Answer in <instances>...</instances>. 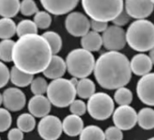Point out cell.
Listing matches in <instances>:
<instances>
[{
    "mask_svg": "<svg viewBox=\"0 0 154 140\" xmlns=\"http://www.w3.org/2000/svg\"><path fill=\"white\" fill-rule=\"evenodd\" d=\"M123 3L126 13L131 18L136 20L146 19L154 10V5L147 0H127Z\"/></svg>",
    "mask_w": 154,
    "mask_h": 140,
    "instance_id": "7c38bea8",
    "label": "cell"
},
{
    "mask_svg": "<svg viewBox=\"0 0 154 140\" xmlns=\"http://www.w3.org/2000/svg\"><path fill=\"white\" fill-rule=\"evenodd\" d=\"M38 32V28L34 23V21L30 19L21 20L17 25V35L18 37L27 36V35H36Z\"/></svg>",
    "mask_w": 154,
    "mask_h": 140,
    "instance_id": "f1b7e54d",
    "label": "cell"
},
{
    "mask_svg": "<svg viewBox=\"0 0 154 140\" xmlns=\"http://www.w3.org/2000/svg\"><path fill=\"white\" fill-rule=\"evenodd\" d=\"M37 131L44 140H57L63 133L62 121L56 116L48 115L41 118Z\"/></svg>",
    "mask_w": 154,
    "mask_h": 140,
    "instance_id": "30bf717a",
    "label": "cell"
},
{
    "mask_svg": "<svg viewBox=\"0 0 154 140\" xmlns=\"http://www.w3.org/2000/svg\"><path fill=\"white\" fill-rule=\"evenodd\" d=\"M52 56L51 47L42 36L27 35L15 42L12 61L20 71L34 76L45 71Z\"/></svg>",
    "mask_w": 154,
    "mask_h": 140,
    "instance_id": "6da1fadb",
    "label": "cell"
},
{
    "mask_svg": "<svg viewBox=\"0 0 154 140\" xmlns=\"http://www.w3.org/2000/svg\"><path fill=\"white\" fill-rule=\"evenodd\" d=\"M112 121L122 131L131 130L137 124V112L131 106H119L112 113Z\"/></svg>",
    "mask_w": 154,
    "mask_h": 140,
    "instance_id": "8fae6325",
    "label": "cell"
},
{
    "mask_svg": "<svg viewBox=\"0 0 154 140\" xmlns=\"http://www.w3.org/2000/svg\"><path fill=\"white\" fill-rule=\"evenodd\" d=\"M34 79V76L26 74L19 69H17L15 65L11 68L10 71V80L11 82L17 88H26L30 86Z\"/></svg>",
    "mask_w": 154,
    "mask_h": 140,
    "instance_id": "cb8c5ba5",
    "label": "cell"
},
{
    "mask_svg": "<svg viewBox=\"0 0 154 140\" xmlns=\"http://www.w3.org/2000/svg\"><path fill=\"white\" fill-rule=\"evenodd\" d=\"M149 58H150V60H151V62H152V65H154V47H153L150 51H149Z\"/></svg>",
    "mask_w": 154,
    "mask_h": 140,
    "instance_id": "b9f144b4",
    "label": "cell"
},
{
    "mask_svg": "<svg viewBox=\"0 0 154 140\" xmlns=\"http://www.w3.org/2000/svg\"><path fill=\"white\" fill-rule=\"evenodd\" d=\"M79 4L77 0H42L41 5L47 13L54 16L70 14Z\"/></svg>",
    "mask_w": 154,
    "mask_h": 140,
    "instance_id": "9a60e30c",
    "label": "cell"
},
{
    "mask_svg": "<svg viewBox=\"0 0 154 140\" xmlns=\"http://www.w3.org/2000/svg\"><path fill=\"white\" fill-rule=\"evenodd\" d=\"M82 48L89 52H96L103 46L102 36L96 32L89 31L86 35L81 37Z\"/></svg>",
    "mask_w": 154,
    "mask_h": 140,
    "instance_id": "ffe728a7",
    "label": "cell"
},
{
    "mask_svg": "<svg viewBox=\"0 0 154 140\" xmlns=\"http://www.w3.org/2000/svg\"><path fill=\"white\" fill-rule=\"evenodd\" d=\"M10 80V71L6 64L0 61V88L6 87Z\"/></svg>",
    "mask_w": 154,
    "mask_h": 140,
    "instance_id": "74e56055",
    "label": "cell"
},
{
    "mask_svg": "<svg viewBox=\"0 0 154 140\" xmlns=\"http://www.w3.org/2000/svg\"><path fill=\"white\" fill-rule=\"evenodd\" d=\"M17 34V25L13 19H0V39H11Z\"/></svg>",
    "mask_w": 154,
    "mask_h": 140,
    "instance_id": "484cf974",
    "label": "cell"
},
{
    "mask_svg": "<svg viewBox=\"0 0 154 140\" xmlns=\"http://www.w3.org/2000/svg\"><path fill=\"white\" fill-rule=\"evenodd\" d=\"M113 98L119 106H130L132 102L133 95L129 88L124 87L116 89Z\"/></svg>",
    "mask_w": 154,
    "mask_h": 140,
    "instance_id": "f546056e",
    "label": "cell"
},
{
    "mask_svg": "<svg viewBox=\"0 0 154 140\" xmlns=\"http://www.w3.org/2000/svg\"><path fill=\"white\" fill-rule=\"evenodd\" d=\"M151 3H152V4L154 5V1H151Z\"/></svg>",
    "mask_w": 154,
    "mask_h": 140,
    "instance_id": "f6af8a7d",
    "label": "cell"
},
{
    "mask_svg": "<svg viewBox=\"0 0 154 140\" xmlns=\"http://www.w3.org/2000/svg\"><path fill=\"white\" fill-rule=\"evenodd\" d=\"M131 18L126 13V11L124 10V8H123V10L113 19L112 23H113L114 26L119 27H122L123 26H126L128 23H130L131 22Z\"/></svg>",
    "mask_w": 154,
    "mask_h": 140,
    "instance_id": "f35d334b",
    "label": "cell"
},
{
    "mask_svg": "<svg viewBox=\"0 0 154 140\" xmlns=\"http://www.w3.org/2000/svg\"><path fill=\"white\" fill-rule=\"evenodd\" d=\"M79 135V140H105L104 131L94 125L85 126Z\"/></svg>",
    "mask_w": 154,
    "mask_h": 140,
    "instance_id": "d4e9b609",
    "label": "cell"
},
{
    "mask_svg": "<svg viewBox=\"0 0 154 140\" xmlns=\"http://www.w3.org/2000/svg\"><path fill=\"white\" fill-rule=\"evenodd\" d=\"M105 140H122L123 133L116 126H109L104 131Z\"/></svg>",
    "mask_w": 154,
    "mask_h": 140,
    "instance_id": "8d00e7d4",
    "label": "cell"
},
{
    "mask_svg": "<svg viewBox=\"0 0 154 140\" xmlns=\"http://www.w3.org/2000/svg\"><path fill=\"white\" fill-rule=\"evenodd\" d=\"M66 70L74 78H87L93 72L95 65L94 56L83 48H75L66 56Z\"/></svg>",
    "mask_w": 154,
    "mask_h": 140,
    "instance_id": "5b68a950",
    "label": "cell"
},
{
    "mask_svg": "<svg viewBox=\"0 0 154 140\" xmlns=\"http://www.w3.org/2000/svg\"><path fill=\"white\" fill-rule=\"evenodd\" d=\"M35 119L29 113H24L17 117V128L23 133H29L33 131L35 127Z\"/></svg>",
    "mask_w": 154,
    "mask_h": 140,
    "instance_id": "83f0119b",
    "label": "cell"
},
{
    "mask_svg": "<svg viewBox=\"0 0 154 140\" xmlns=\"http://www.w3.org/2000/svg\"><path fill=\"white\" fill-rule=\"evenodd\" d=\"M148 140H154V136H152V137H150V138H149Z\"/></svg>",
    "mask_w": 154,
    "mask_h": 140,
    "instance_id": "ee69618b",
    "label": "cell"
},
{
    "mask_svg": "<svg viewBox=\"0 0 154 140\" xmlns=\"http://www.w3.org/2000/svg\"><path fill=\"white\" fill-rule=\"evenodd\" d=\"M95 84L89 78L79 79L75 86L76 96L83 99H89L95 93Z\"/></svg>",
    "mask_w": 154,
    "mask_h": 140,
    "instance_id": "7402d4cb",
    "label": "cell"
},
{
    "mask_svg": "<svg viewBox=\"0 0 154 140\" xmlns=\"http://www.w3.org/2000/svg\"><path fill=\"white\" fill-rule=\"evenodd\" d=\"M12 116L8 110L0 107V133H3L11 126Z\"/></svg>",
    "mask_w": 154,
    "mask_h": 140,
    "instance_id": "e575fe53",
    "label": "cell"
},
{
    "mask_svg": "<svg viewBox=\"0 0 154 140\" xmlns=\"http://www.w3.org/2000/svg\"><path fill=\"white\" fill-rule=\"evenodd\" d=\"M114 101L112 97L104 92L94 93L86 104V111L95 120L103 121L112 116Z\"/></svg>",
    "mask_w": 154,
    "mask_h": 140,
    "instance_id": "52a82bcc",
    "label": "cell"
},
{
    "mask_svg": "<svg viewBox=\"0 0 154 140\" xmlns=\"http://www.w3.org/2000/svg\"><path fill=\"white\" fill-rule=\"evenodd\" d=\"M20 12L26 17H31L38 12V8L34 0H23L20 2Z\"/></svg>",
    "mask_w": 154,
    "mask_h": 140,
    "instance_id": "836d02e7",
    "label": "cell"
},
{
    "mask_svg": "<svg viewBox=\"0 0 154 140\" xmlns=\"http://www.w3.org/2000/svg\"><path fill=\"white\" fill-rule=\"evenodd\" d=\"M46 94L51 105L63 108L70 106L75 100L76 90L69 79L62 78L52 80L48 84Z\"/></svg>",
    "mask_w": 154,
    "mask_h": 140,
    "instance_id": "8992f818",
    "label": "cell"
},
{
    "mask_svg": "<svg viewBox=\"0 0 154 140\" xmlns=\"http://www.w3.org/2000/svg\"><path fill=\"white\" fill-rule=\"evenodd\" d=\"M49 44L53 55H56L59 53L63 46V40L61 36L54 31H46L43 35H41Z\"/></svg>",
    "mask_w": 154,
    "mask_h": 140,
    "instance_id": "4316f807",
    "label": "cell"
},
{
    "mask_svg": "<svg viewBox=\"0 0 154 140\" xmlns=\"http://www.w3.org/2000/svg\"><path fill=\"white\" fill-rule=\"evenodd\" d=\"M28 110L34 117L43 118L49 115L51 103L45 96H34L28 102Z\"/></svg>",
    "mask_w": 154,
    "mask_h": 140,
    "instance_id": "e0dca14e",
    "label": "cell"
},
{
    "mask_svg": "<svg viewBox=\"0 0 154 140\" xmlns=\"http://www.w3.org/2000/svg\"><path fill=\"white\" fill-rule=\"evenodd\" d=\"M65 29L75 37H83L90 31V19L81 12H71L65 18Z\"/></svg>",
    "mask_w": 154,
    "mask_h": 140,
    "instance_id": "ba28073f",
    "label": "cell"
},
{
    "mask_svg": "<svg viewBox=\"0 0 154 140\" xmlns=\"http://www.w3.org/2000/svg\"><path fill=\"white\" fill-rule=\"evenodd\" d=\"M108 23H103V22H99V21H94V20H90V28L92 31L96 32L98 34L103 33L107 27H108Z\"/></svg>",
    "mask_w": 154,
    "mask_h": 140,
    "instance_id": "ab89813d",
    "label": "cell"
},
{
    "mask_svg": "<svg viewBox=\"0 0 154 140\" xmlns=\"http://www.w3.org/2000/svg\"><path fill=\"white\" fill-rule=\"evenodd\" d=\"M8 140H24V133L18 128H12L8 134Z\"/></svg>",
    "mask_w": 154,
    "mask_h": 140,
    "instance_id": "60d3db41",
    "label": "cell"
},
{
    "mask_svg": "<svg viewBox=\"0 0 154 140\" xmlns=\"http://www.w3.org/2000/svg\"><path fill=\"white\" fill-rule=\"evenodd\" d=\"M34 23L39 29H47L52 24V17L46 11H38L34 17Z\"/></svg>",
    "mask_w": 154,
    "mask_h": 140,
    "instance_id": "1f68e13d",
    "label": "cell"
},
{
    "mask_svg": "<svg viewBox=\"0 0 154 140\" xmlns=\"http://www.w3.org/2000/svg\"><path fill=\"white\" fill-rule=\"evenodd\" d=\"M97 83L104 89L113 90L124 88L131 79L130 60L116 51H107L95 61L94 68Z\"/></svg>",
    "mask_w": 154,
    "mask_h": 140,
    "instance_id": "7a4b0ae2",
    "label": "cell"
},
{
    "mask_svg": "<svg viewBox=\"0 0 154 140\" xmlns=\"http://www.w3.org/2000/svg\"><path fill=\"white\" fill-rule=\"evenodd\" d=\"M47 87H48L47 81L45 80V78L42 77L34 78L32 83L30 84L31 92L35 96H44V94L46 93Z\"/></svg>",
    "mask_w": 154,
    "mask_h": 140,
    "instance_id": "d6a6232c",
    "label": "cell"
},
{
    "mask_svg": "<svg viewBox=\"0 0 154 140\" xmlns=\"http://www.w3.org/2000/svg\"><path fill=\"white\" fill-rule=\"evenodd\" d=\"M3 105L8 111L17 112L24 108L26 102L25 93L17 88H8L2 94Z\"/></svg>",
    "mask_w": 154,
    "mask_h": 140,
    "instance_id": "5bb4252c",
    "label": "cell"
},
{
    "mask_svg": "<svg viewBox=\"0 0 154 140\" xmlns=\"http://www.w3.org/2000/svg\"><path fill=\"white\" fill-rule=\"evenodd\" d=\"M65 72H66V65L64 59L57 55H53L48 66L43 72V74L46 78L54 80V79L62 78V77L65 74Z\"/></svg>",
    "mask_w": 154,
    "mask_h": 140,
    "instance_id": "ac0fdd59",
    "label": "cell"
},
{
    "mask_svg": "<svg viewBox=\"0 0 154 140\" xmlns=\"http://www.w3.org/2000/svg\"><path fill=\"white\" fill-rule=\"evenodd\" d=\"M136 92L143 104L154 107V73H149L139 79Z\"/></svg>",
    "mask_w": 154,
    "mask_h": 140,
    "instance_id": "4fadbf2b",
    "label": "cell"
},
{
    "mask_svg": "<svg viewBox=\"0 0 154 140\" xmlns=\"http://www.w3.org/2000/svg\"><path fill=\"white\" fill-rule=\"evenodd\" d=\"M84 126V120L81 116L72 114L65 116L62 122L63 132L69 136L79 135L85 128Z\"/></svg>",
    "mask_w": 154,
    "mask_h": 140,
    "instance_id": "d6986e66",
    "label": "cell"
},
{
    "mask_svg": "<svg viewBox=\"0 0 154 140\" xmlns=\"http://www.w3.org/2000/svg\"><path fill=\"white\" fill-rule=\"evenodd\" d=\"M82 6L92 20L108 23L123 10L122 0H83Z\"/></svg>",
    "mask_w": 154,
    "mask_h": 140,
    "instance_id": "277c9868",
    "label": "cell"
},
{
    "mask_svg": "<svg viewBox=\"0 0 154 140\" xmlns=\"http://www.w3.org/2000/svg\"><path fill=\"white\" fill-rule=\"evenodd\" d=\"M152 66L153 65L149 56L144 53H139L133 56L130 61L131 74L133 73L134 75L140 78L150 73Z\"/></svg>",
    "mask_w": 154,
    "mask_h": 140,
    "instance_id": "2e32d148",
    "label": "cell"
},
{
    "mask_svg": "<svg viewBox=\"0 0 154 140\" xmlns=\"http://www.w3.org/2000/svg\"><path fill=\"white\" fill-rule=\"evenodd\" d=\"M137 124L144 130H151L154 128V109L150 107H143L137 113Z\"/></svg>",
    "mask_w": 154,
    "mask_h": 140,
    "instance_id": "44dd1931",
    "label": "cell"
},
{
    "mask_svg": "<svg viewBox=\"0 0 154 140\" xmlns=\"http://www.w3.org/2000/svg\"><path fill=\"white\" fill-rule=\"evenodd\" d=\"M20 11V1L18 0H0V16L2 18L16 17Z\"/></svg>",
    "mask_w": 154,
    "mask_h": 140,
    "instance_id": "603a6c76",
    "label": "cell"
},
{
    "mask_svg": "<svg viewBox=\"0 0 154 140\" xmlns=\"http://www.w3.org/2000/svg\"><path fill=\"white\" fill-rule=\"evenodd\" d=\"M126 33V43L131 48L144 53L154 47V24L148 19L135 20L131 23Z\"/></svg>",
    "mask_w": 154,
    "mask_h": 140,
    "instance_id": "3957f363",
    "label": "cell"
},
{
    "mask_svg": "<svg viewBox=\"0 0 154 140\" xmlns=\"http://www.w3.org/2000/svg\"><path fill=\"white\" fill-rule=\"evenodd\" d=\"M103 46L108 51H116L123 49L126 46V33L122 27L114 25L110 26L103 33Z\"/></svg>",
    "mask_w": 154,
    "mask_h": 140,
    "instance_id": "9c48e42d",
    "label": "cell"
},
{
    "mask_svg": "<svg viewBox=\"0 0 154 140\" xmlns=\"http://www.w3.org/2000/svg\"><path fill=\"white\" fill-rule=\"evenodd\" d=\"M0 140H1V138H0Z\"/></svg>",
    "mask_w": 154,
    "mask_h": 140,
    "instance_id": "bcb514c9",
    "label": "cell"
},
{
    "mask_svg": "<svg viewBox=\"0 0 154 140\" xmlns=\"http://www.w3.org/2000/svg\"><path fill=\"white\" fill-rule=\"evenodd\" d=\"M70 112L78 116H84L86 113V104L81 99H75L70 105Z\"/></svg>",
    "mask_w": 154,
    "mask_h": 140,
    "instance_id": "d590c367",
    "label": "cell"
},
{
    "mask_svg": "<svg viewBox=\"0 0 154 140\" xmlns=\"http://www.w3.org/2000/svg\"><path fill=\"white\" fill-rule=\"evenodd\" d=\"M15 41L12 39L2 40L0 42V60L4 62H12V53Z\"/></svg>",
    "mask_w": 154,
    "mask_h": 140,
    "instance_id": "4dcf8cb0",
    "label": "cell"
},
{
    "mask_svg": "<svg viewBox=\"0 0 154 140\" xmlns=\"http://www.w3.org/2000/svg\"><path fill=\"white\" fill-rule=\"evenodd\" d=\"M3 104V99H2V94L0 93V106Z\"/></svg>",
    "mask_w": 154,
    "mask_h": 140,
    "instance_id": "7bdbcfd3",
    "label": "cell"
}]
</instances>
